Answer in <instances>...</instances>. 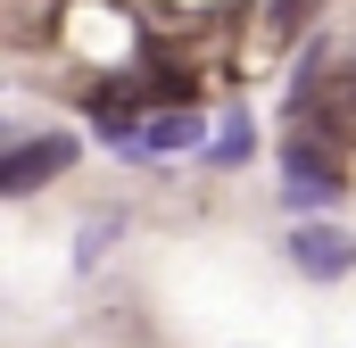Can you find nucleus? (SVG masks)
Instances as JSON below:
<instances>
[{
	"label": "nucleus",
	"mask_w": 356,
	"mask_h": 348,
	"mask_svg": "<svg viewBox=\"0 0 356 348\" xmlns=\"http://www.w3.org/2000/svg\"><path fill=\"white\" fill-rule=\"evenodd\" d=\"M58 166H75V141L67 133H42V141H17L8 158H0V191L8 199H25V191H42Z\"/></svg>",
	"instance_id": "f257e3e1"
},
{
	"label": "nucleus",
	"mask_w": 356,
	"mask_h": 348,
	"mask_svg": "<svg viewBox=\"0 0 356 348\" xmlns=\"http://www.w3.org/2000/svg\"><path fill=\"white\" fill-rule=\"evenodd\" d=\"M108 241H116V216H91V232H83V258H99Z\"/></svg>",
	"instance_id": "423d86ee"
},
{
	"label": "nucleus",
	"mask_w": 356,
	"mask_h": 348,
	"mask_svg": "<svg viewBox=\"0 0 356 348\" xmlns=\"http://www.w3.org/2000/svg\"><path fill=\"white\" fill-rule=\"evenodd\" d=\"M216 158H224V166H241V158H249V116H224V133H216Z\"/></svg>",
	"instance_id": "39448f33"
},
{
	"label": "nucleus",
	"mask_w": 356,
	"mask_h": 348,
	"mask_svg": "<svg viewBox=\"0 0 356 348\" xmlns=\"http://www.w3.org/2000/svg\"><path fill=\"white\" fill-rule=\"evenodd\" d=\"M182 141H199V116H158L133 150H182Z\"/></svg>",
	"instance_id": "20e7f679"
},
{
	"label": "nucleus",
	"mask_w": 356,
	"mask_h": 348,
	"mask_svg": "<svg viewBox=\"0 0 356 348\" xmlns=\"http://www.w3.org/2000/svg\"><path fill=\"white\" fill-rule=\"evenodd\" d=\"M298 8H307V0H273V17H282V25H290V17H298Z\"/></svg>",
	"instance_id": "0eeeda50"
},
{
	"label": "nucleus",
	"mask_w": 356,
	"mask_h": 348,
	"mask_svg": "<svg viewBox=\"0 0 356 348\" xmlns=\"http://www.w3.org/2000/svg\"><path fill=\"white\" fill-rule=\"evenodd\" d=\"M290 258H298V274H315V282H340L356 265V241L340 224H298V232H290Z\"/></svg>",
	"instance_id": "7ed1b4c3"
},
{
	"label": "nucleus",
	"mask_w": 356,
	"mask_h": 348,
	"mask_svg": "<svg viewBox=\"0 0 356 348\" xmlns=\"http://www.w3.org/2000/svg\"><path fill=\"white\" fill-rule=\"evenodd\" d=\"M282 166H290V174H282V191H290L298 207H332V199H340V166H332L315 141H290Z\"/></svg>",
	"instance_id": "f03ea898"
}]
</instances>
